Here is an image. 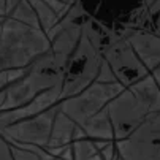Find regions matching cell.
I'll list each match as a JSON object with an SVG mask.
<instances>
[{"instance_id":"7a4b0ae2","label":"cell","mask_w":160,"mask_h":160,"mask_svg":"<svg viewBox=\"0 0 160 160\" xmlns=\"http://www.w3.org/2000/svg\"><path fill=\"white\" fill-rule=\"evenodd\" d=\"M49 48L51 41L41 29L8 16L0 22V73L26 70Z\"/></svg>"},{"instance_id":"52a82bcc","label":"cell","mask_w":160,"mask_h":160,"mask_svg":"<svg viewBox=\"0 0 160 160\" xmlns=\"http://www.w3.org/2000/svg\"><path fill=\"white\" fill-rule=\"evenodd\" d=\"M59 112V103L48 111H44L38 116L22 119L19 122H14L8 127L0 128L8 141L18 143V144H27V146H38L46 149L49 144L51 132L54 127V121Z\"/></svg>"},{"instance_id":"277c9868","label":"cell","mask_w":160,"mask_h":160,"mask_svg":"<svg viewBox=\"0 0 160 160\" xmlns=\"http://www.w3.org/2000/svg\"><path fill=\"white\" fill-rule=\"evenodd\" d=\"M124 89L125 87L121 82L106 84L95 81L78 95L60 100L59 106L63 114H67L78 127L82 128L92 118L100 114L108 106V103L114 97H118Z\"/></svg>"},{"instance_id":"9c48e42d","label":"cell","mask_w":160,"mask_h":160,"mask_svg":"<svg viewBox=\"0 0 160 160\" xmlns=\"http://www.w3.org/2000/svg\"><path fill=\"white\" fill-rule=\"evenodd\" d=\"M76 127L78 125L68 118L67 114H63L60 106H59V112H57L56 121H54V127H52V132H51V138H49V144H48L46 151L51 155L59 157L65 148H68L73 143Z\"/></svg>"},{"instance_id":"8fae6325","label":"cell","mask_w":160,"mask_h":160,"mask_svg":"<svg viewBox=\"0 0 160 160\" xmlns=\"http://www.w3.org/2000/svg\"><path fill=\"white\" fill-rule=\"evenodd\" d=\"M30 5L33 7L37 16H38V21H40V26L43 29L44 33H49L57 24H59V21L60 18L54 13V10L46 3V0H29Z\"/></svg>"},{"instance_id":"603a6c76","label":"cell","mask_w":160,"mask_h":160,"mask_svg":"<svg viewBox=\"0 0 160 160\" xmlns=\"http://www.w3.org/2000/svg\"><path fill=\"white\" fill-rule=\"evenodd\" d=\"M2 21H3V18H0V22H2Z\"/></svg>"},{"instance_id":"ba28073f","label":"cell","mask_w":160,"mask_h":160,"mask_svg":"<svg viewBox=\"0 0 160 160\" xmlns=\"http://www.w3.org/2000/svg\"><path fill=\"white\" fill-rule=\"evenodd\" d=\"M121 35L128 40L132 48L151 73L160 65V35L141 29H130Z\"/></svg>"},{"instance_id":"4fadbf2b","label":"cell","mask_w":160,"mask_h":160,"mask_svg":"<svg viewBox=\"0 0 160 160\" xmlns=\"http://www.w3.org/2000/svg\"><path fill=\"white\" fill-rule=\"evenodd\" d=\"M8 18H13L16 21H21V22H24V24L27 26H32V27H37V29H41L40 26V21H38V16L33 10V7L30 5L29 0H22V2L11 11L7 14ZM43 30V29H41Z\"/></svg>"},{"instance_id":"30bf717a","label":"cell","mask_w":160,"mask_h":160,"mask_svg":"<svg viewBox=\"0 0 160 160\" xmlns=\"http://www.w3.org/2000/svg\"><path fill=\"white\" fill-rule=\"evenodd\" d=\"M82 130L94 143H112V141H116L114 127L111 124V119H109V114H108L106 108L100 114H97L95 118L90 119L82 127Z\"/></svg>"},{"instance_id":"d6986e66","label":"cell","mask_w":160,"mask_h":160,"mask_svg":"<svg viewBox=\"0 0 160 160\" xmlns=\"http://www.w3.org/2000/svg\"><path fill=\"white\" fill-rule=\"evenodd\" d=\"M7 16V0H0V18Z\"/></svg>"},{"instance_id":"7402d4cb","label":"cell","mask_w":160,"mask_h":160,"mask_svg":"<svg viewBox=\"0 0 160 160\" xmlns=\"http://www.w3.org/2000/svg\"><path fill=\"white\" fill-rule=\"evenodd\" d=\"M116 160H122V158H121V157H119V155H118V158H116Z\"/></svg>"},{"instance_id":"2e32d148","label":"cell","mask_w":160,"mask_h":160,"mask_svg":"<svg viewBox=\"0 0 160 160\" xmlns=\"http://www.w3.org/2000/svg\"><path fill=\"white\" fill-rule=\"evenodd\" d=\"M0 160H14L11 146L2 133H0Z\"/></svg>"},{"instance_id":"7c38bea8","label":"cell","mask_w":160,"mask_h":160,"mask_svg":"<svg viewBox=\"0 0 160 160\" xmlns=\"http://www.w3.org/2000/svg\"><path fill=\"white\" fill-rule=\"evenodd\" d=\"M14 155V160H54L56 157L51 155L44 148L38 146H27V144H18L8 141Z\"/></svg>"},{"instance_id":"5bb4252c","label":"cell","mask_w":160,"mask_h":160,"mask_svg":"<svg viewBox=\"0 0 160 160\" xmlns=\"http://www.w3.org/2000/svg\"><path fill=\"white\" fill-rule=\"evenodd\" d=\"M98 82H106V84H112V82H119L116 75H114L112 68L109 67V63L103 59V63H102V68H100V73H98V78H97Z\"/></svg>"},{"instance_id":"ffe728a7","label":"cell","mask_w":160,"mask_h":160,"mask_svg":"<svg viewBox=\"0 0 160 160\" xmlns=\"http://www.w3.org/2000/svg\"><path fill=\"white\" fill-rule=\"evenodd\" d=\"M87 160H105L103 157H102V154L98 152V154H95L94 157H90V158H87Z\"/></svg>"},{"instance_id":"44dd1931","label":"cell","mask_w":160,"mask_h":160,"mask_svg":"<svg viewBox=\"0 0 160 160\" xmlns=\"http://www.w3.org/2000/svg\"><path fill=\"white\" fill-rule=\"evenodd\" d=\"M54 160H63V158H60V157H56V158H54Z\"/></svg>"},{"instance_id":"9a60e30c","label":"cell","mask_w":160,"mask_h":160,"mask_svg":"<svg viewBox=\"0 0 160 160\" xmlns=\"http://www.w3.org/2000/svg\"><path fill=\"white\" fill-rule=\"evenodd\" d=\"M26 70H13V72H3L0 73V92L5 90L13 81L19 79L22 75H24Z\"/></svg>"},{"instance_id":"3957f363","label":"cell","mask_w":160,"mask_h":160,"mask_svg":"<svg viewBox=\"0 0 160 160\" xmlns=\"http://www.w3.org/2000/svg\"><path fill=\"white\" fill-rule=\"evenodd\" d=\"M102 63H103L102 49L82 30V37L67 65L60 100L78 95L84 89L92 86L98 78Z\"/></svg>"},{"instance_id":"6da1fadb","label":"cell","mask_w":160,"mask_h":160,"mask_svg":"<svg viewBox=\"0 0 160 160\" xmlns=\"http://www.w3.org/2000/svg\"><path fill=\"white\" fill-rule=\"evenodd\" d=\"M106 111L114 127L116 141L125 140L146 119L160 112V87L149 75L125 87L108 103Z\"/></svg>"},{"instance_id":"5b68a950","label":"cell","mask_w":160,"mask_h":160,"mask_svg":"<svg viewBox=\"0 0 160 160\" xmlns=\"http://www.w3.org/2000/svg\"><path fill=\"white\" fill-rule=\"evenodd\" d=\"M103 59L112 68L118 81L124 87H130L140 79L151 75L146 65L135 52L132 44L124 35H111L102 48Z\"/></svg>"},{"instance_id":"8992f818","label":"cell","mask_w":160,"mask_h":160,"mask_svg":"<svg viewBox=\"0 0 160 160\" xmlns=\"http://www.w3.org/2000/svg\"><path fill=\"white\" fill-rule=\"evenodd\" d=\"M122 160H160V112L146 119L125 140L116 141Z\"/></svg>"},{"instance_id":"ac0fdd59","label":"cell","mask_w":160,"mask_h":160,"mask_svg":"<svg viewBox=\"0 0 160 160\" xmlns=\"http://www.w3.org/2000/svg\"><path fill=\"white\" fill-rule=\"evenodd\" d=\"M151 75H152V78L155 79V82H157V86L160 87V65H158V67L155 68V70H154V72H152Z\"/></svg>"},{"instance_id":"e0dca14e","label":"cell","mask_w":160,"mask_h":160,"mask_svg":"<svg viewBox=\"0 0 160 160\" xmlns=\"http://www.w3.org/2000/svg\"><path fill=\"white\" fill-rule=\"evenodd\" d=\"M21 2H22V0H7V14L11 13V11H13Z\"/></svg>"}]
</instances>
